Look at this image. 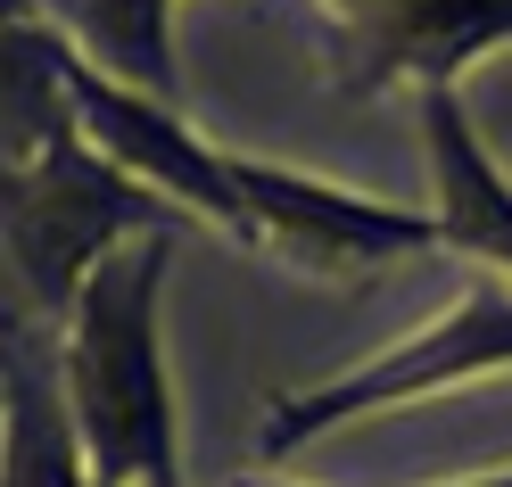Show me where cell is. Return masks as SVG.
<instances>
[{
    "mask_svg": "<svg viewBox=\"0 0 512 487\" xmlns=\"http://www.w3.org/2000/svg\"><path fill=\"white\" fill-rule=\"evenodd\" d=\"M166 265H174V223L100 256L58 322V380H67V413L100 487H182L174 388H166V355H157Z\"/></svg>",
    "mask_w": 512,
    "mask_h": 487,
    "instance_id": "cell-1",
    "label": "cell"
},
{
    "mask_svg": "<svg viewBox=\"0 0 512 487\" xmlns=\"http://www.w3.org/2000/svg\"><path fill=\"white\" fill-rule=\"evenodd\" d=\"M166 223L182 215L133 174H116L83 133L50 141L34 166H9V182H0V256L17 273V314L58 331L91 265L141 232H166Z\"/></svg>",
    "mask_w": 512,
    "mask_h": 487,
    "instance_id": "cell-2",
    "label": "cell"
},
{
    "mask_svg": "<svg viewBox=\"0 0 512 487\" xmlns=\"http://www.w3.org/2000/svg\"><path fill=\"white\" fill-rule=\"evenodd\" d=\"M504 364H512V281L488 273V281H471L438 322L405 331L397 347H380L372 364L339 372V380H323V388H290V397H273L265 438H256V446L281 463V454L331 438L339 421H356V413L405 405V397H430V388H455V380L504 372Z\"/></svg>",
    "mask_w": 512,
    "mask_h": 487,
    "instance_id": "cell-3",
    "label": "cell"
},
{
    "mask_svg": "<svg viewBox=\"0 0 512 487\" xmlns=\"http://www.w3.org/2000/svg\"><path fill=\"white\" fill-rule=\"evenodd\" d=\"M67 91H75V124H83V141L100 149L116 174H133L141 190H157L174 215H199V223H215L223 240L256 248V215H248V199H240L232 157L207 149L199 133H190L174 100L124 91V83H108L100 67H83V58H67Z\"/></svg>",
    "mask_w": 512,
    "mask_h": 487,
    "instance_id": "cell-4",
    "label": "cell"
},
{
    "mask_svg": "<svg viewBox=\"0 0 512 487\" xmlns=\"http://www.w3.org/2000/svg\"><path fill=\"white\" fill-rule=\"evenodd\" d=\"M232 174H240V199L256 215V248L290 256L298 273L356 281V273L397 265V256L438 248L430 207L356 199V190H339L323 174H298V166H273V157H232Z\"/></svg>",
    "mask_w": 512,
    "mask_h": 487,
    "instance_id": "cell-5",
    "label": "cell"
},
{
    "mask_svg": "<svg viewBox=\"0 0 512 487\" xmlns=\"http://www.w3.org/2000/svg\"><path fill=\"white\" fill-rule=\"evenodd\" d=\"M347 91H455L479 50L512 42V0H314Z\"/></svg>",
    "mask_w": 512,
    "mask_h": 487,
    "instance_id": "cell-6",
    "label": "cell"
},
{
    "mask_svg": "<svg viewBox=\"0 0 512 487\" xmlns=\"http://www.w3.org/2000/svg\"><path fill=\"white\" fill-rule=\"evenodd\" d=\"M0 487H91V454L75 438L58 331L0 314Z\"/></svg>",
    "mask_w": 512,
    "mask_h": 487,
    "instance_id": "cell-7",
    "label": "cell"
},
{
    "mask_svg": "<svg viewBox=\"0 0 512 487\" xmlns=\"http://www.w3.org/2000/svg\"><path fill=\"white\" fill-rule=\"evenodd\" d=\"M422 100V157H430V223L446 256H471L512 281V182L479 149L463 91H413Z\"/></svg>",
    "mask_w": 512,
    "mask_h": 487,
    "instance_id": "cell-8",
    "label": "cell"
},
{
    "mask_svg": "<svg viewBox=\"0 0 512 487\" xmlns=\"http://www.w3.org/2000/svg\"><path fill=\"white\" fill-rule=\"evenodd\" d=\"M67 34L50 17L0 25V166H34L50 141H75V91H67Z\"/></svg>",
    "mask_w": 512,
    "mask_h": 487,
    "instance_id": "cell-9",
    "label": "cell"
},
{
    "mask_svg": "<svg viewBox=\"0 0 512 487\" xmlns=\"http://www.w3.org/2000/svg\"><path fill=\"white\" fill-rule=\"evenodd\" d=\"M50 25L67 34V50L83 67H100L124 91H149V100H174V0H42Z\"/></svg>",
    "mask_w": 512,
    "mask_h": 487,
    "instance_id": "cell-10",
    "label": "cell"
},
{
    "mask_svg": "<svg viewBox=\"0 0 512 487\" xmlns=\"http://www.w3.org/2000/svg\"><path fill=\"white\" fill-rule=\"evenodd\" d=\"M240 487H281V479H240ZM455 487H512V463L488 471V479H455Z\"/></svg>",
    "mask_w": 512,
    "mask_h": 487,
    "instance_id": "cell-11",
    "label": "cell"
},
{
    "mask_svg": "<svg viewBox=\"0 0 512 487\" xmlns=\"http://www.w3.org/2000/svg\"><path fill=\"white\" fill-rule=\"evenodd\" d=\"M0 182H9V166H0Z\"/></svg>",
    "mask_w": 512,
    "mask_h": 487,
    "instance_id": "cell-12",
    "label": "cell"
},
{
    "mask_svg": "<svg viewBox=\"0 0 512 487\" xmlns=\"http://www.w3.org/2000/svg\"><path fill=\"white\" fill-rule=\"evenodd\" d=\"M91 487H100V479H91Z\"/></svg>",
    "mask_w": 512,
    "mask_h": 487,
    "instance_id": "cell-13",
    "label": "cell"
},
{
    "mask_svg": "<svg viewBox=\"0 0 512 487\" xmlns=\"http://www.w3.org/2000/svg\"><path fill=\"white\" fill-rule=\"evenodd\" d=\"M0 314H9V306H0Z\"/></svg>",
    "mask_w": 512,
    "mask_h": 487,
    "instance_id": "cell-14",
    "label": "cell"
}]
</instances>
